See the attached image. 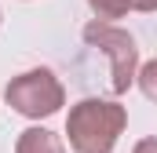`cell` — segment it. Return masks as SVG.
Listing matches in <instances>:
<instances>
[{"label": "cell", "instance_id": "7", "mask_svg": "<svg viewBox=\"0 0 157 153\" xmlns=\"http://www.w3.org/2000/svg\"><path fill=\"white\" fill-rule=\"evenodd\" d=\"M132 153H157V135H150V139H139Z\"/></svg>", "mask_w": 157, "mask_h": 153}, {"label": "cell", "instance_id": "4", "mask_svg": "<svg viewBox=\"0 0 157 153\" xmlns=\"http://www.w3.org/2000/svg\"><path fill=\"white\" fill-rule=\"evenodd\" d=\"M15 153H62V139L48 128H26L15 139Z\"/></svg>", "mask_w": 157, "mask_h": 153}, {"label": "cell", "instance_id": "6", "mask_svg": "<svg viewBox=\"0 0 157 153\" xmlns=\"http://www.w3.org/2000/svg\"><path fill=\"white\" fill-rule=\"evenodd\" d=\"M135 84H139V91H143L150 102H157V58H150V62H143V66H139Z\"/></svg>", "mask_w": 157, "mask_h": 153}, {"label": "cell", "instance_id": "1", "mask_svg": "<svg viewBox=\"0 0 157 153\" xmlns=\"http://www.w3.org/2000/svg\"><path fill=\"white\" fill-rule=\"evenodd\" d=\"M124 128H128V110L106 99H80L77 106H70L66 117V135L73 153H113Z\"/></svg>", "mask_w": 157, "mask_h": 153}, {"label": "cell", "instance_id": "8", "mask_svg": "<svg viewBox=\"0 0 157 153\" xmlns=\"http://www.w3.org/2000/svg\"><path fill=\"white\" fill-rule=\"evenodd\" d=\"M135 11H157V0H132Z\"/></svg>", "mask_w": 157, "mask_h": 153}, {"label": "cell", "instance_id": "2", "mask_svg": "<svg viewBox=\"0 0 157 153\" xmlns=\"http://www.w3.org/2000/svg\"><path fill=\"white\" fill-rule=\"evenodd\" d=\"M4 99L18 117L44 120V117H55L66 106V88L51 69L37 66V69H26V73L11 76L7 88H4Z\"/></svg>", "mask_w": 157, "mask_h": 153}, {"label": "cell", "instance_id": "5", "mask_svg": "<svg viewBox=\"0 0 157 153\" xmlns=\"http://www.w3.org/2000/svg\"><path fill=\"white\" fill-rule=\"evenodd\" d=\"M88 7L95 11L99 22H110L113 26V18H124L132 11V0H88Z\"/></svg>", "mask_w": 157, "mask_h": 153}, {"label": "cell", "instance_id": "9", "mask_svg": "<svg viewBox=\"0 0 157 153\" xmlns=\"http://www.w3.org/2000/svg\"><path fill=\"white\" fill-rule=\"evenodd\" d=\"M0 22H4V11H0Z\"/></svg>", "mask_w": 157, "mask_h": 153}, {"label": "cell", "instance_id": "3", "mask_svg": "<svg viewBox=\"0 0 157 153\" xmlns=\"http://www.w3.org/2000/svg\"><path fill=\"white\" fill-rule=\"evenodd\" d=\"M84 44L88 47H99L106 58H110V91L113 95H124L135 76H139V47H135V37L121 26H110V22H88L84 26Z\"/></svg>", "mask_w": 157, "mask_h": 153}]
</instances>
